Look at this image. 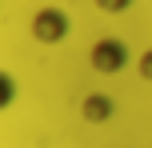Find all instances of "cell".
<instances>
[{"label":"cell","instance_id":"cell-5","mask_svg":"<svg viewBox=\"0 0 152 148\" xmlns=\"http://www.w3.org/2000/svg\"><path fill=\"white\" fill-rule=\"evenodd\" d=\"M92 4H96L100 12H108V16H120V12L132 8V0H92Z\"/></svg>","mask_w":152,"mask_h":148},{"label":"cell","instance_id":"cell-6","mask_svg":"<svg viewBox=\"0 0 152 148\" xmlns=\"http://www.w3.org/2000/svg\"><path fill=\"white\" fill-rule=\"evenodd\" d=\"M136 76H140V80H148V84H152V48H148V52H140V56H136Z\"/></svg>","mask_w":152,"mask_h":148},{"label":"cell","instance_id":"cell-2","mask_svg":"<svg viewBox=\"0 0 152 148\" xmlns=\"http://www.w3.org/2000/svg\"><path fill=\"white\" fill-rule=\"evenodd\" d=\"M128 44H124L120 36H100L96 44L88 48V64L100 72V76H120L124 68H128Z\"/></svg>","mask_w":152,"mask_h":148},{"label":"cell","instance_id":"cell-1","mask_svg":"<svg viewBox=\"0 0 152 148\" xmlns=\"http://www.w3.org/2000/svg\"><path fill=\"white\" fill-rule=\"evenodd\" d=\"M28 32H32V40H36V44L52 48V44H60V40L72 32V20H68V12H64V8L44 4V8H36V12H32Z\"/></svg>","mask_w":152,"mask_h":148},{"label":"cell","instance_id":"cell-3","mask_svg":"<svg viewBox=\"0 0 152 148\" xmlns=\"http://www.w3.org/2000/svg\"><path fill=\"white\" fill-rule=\"evenodd\" d=\"M112 116H116V100L104 92V88H92V92L80 96V120H88V124H108Z\"/></svg>","mask_w":152,"mask_h":148},{"label":"cell","instance_id":"cell-4","mask_svg":"<svg viewBox=\"0 0 152 148\" xmlns=\"http://www.w3.org/2000/svg\"><path fill=\"white\" fill-rule=\"evenodd\" d=\"M12 100H16V76L8 68H0V112L12 108Z\"/></svg>","mask_w":152,"mask_h":148}]
</instances>
